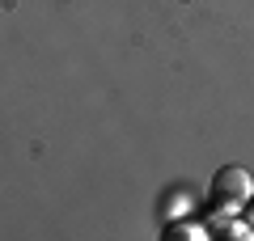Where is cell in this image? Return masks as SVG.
I'll list each match as a JSON object with an SVG mask.
<instances>
[{
    "instance_id": "1",
    "label": "cell",
    "mask_w": 254,
    "mask_h": 241,
    "mask_svg": "<svg viewBox=\"0 0 254 241\" xmlns=\"http://www.w3.org/2000/svg\"><path fill=\"white\" fill-rule=\"evenodd\" d=\"M250 195H254V182H250V174H246L242 165H225V170L216 174V182H212V203L229 207V212H233L237 203H246Z\"/></svg>"
},
{
    "instance_id": "2",
    "label": "cell",
    "mask_w": 254,
    "mask_h": 241,
    "mask_svg": "<svg viewBox=\"0 0 254 241\" xmlns=\"http://www.w3.org/2000/svg\"><path fill=\"white\" fill-rule=\"evenodd\" d=\"M165 237H203V229H199V224H170Z\"/></svg>"
}]
</instances>
